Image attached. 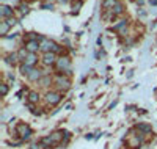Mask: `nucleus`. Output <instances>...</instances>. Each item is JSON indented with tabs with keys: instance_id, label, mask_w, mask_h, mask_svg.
Wrapping results in <instances>:
<instances>
[{
	"instance_id": "16",
	"label": "nucleus",
	"mask_w": 157,
	"mask_h": 149,
	"mask_svg": "<svg viewBox=\"0 0 157 149\" xmlns=\"http://www.w3.org/2000/svg\"><path fill=\"white\" fill-rule=\"evenodd\" d=\"M110 11L113 13V16H115V17H116V16H121L123 13H124V6H123V3H121V2H118V3L110 10Z\"/></svg>"
},
{
	"instance_id": "14",
	"label": "nucleus",
	"mask_w": 157,
	"mask_h": 149,
	"mask_svg": "<svg viewBox=\"0 0 157 149\" xmlns=\"http://www.w3.org/2000/svg\"><path fill=\"white\" fill-rule=\"evenodd\" d=\"M39 99H41V96H39V93L38 91H29L27 93V102H30V104H38L39 102Z\"/></svg>"
},
{
	"instance_id": "17",
	"label": "nucleus",
	"mask_w": 157,
	"mask_h": 149,
	"mask_svg": "<svg viewBox=\"0 0 157 149\" xmlns=\"http://www.w3.org/2000/svg\"><path fill=\"white\" fill-rule=\"evenodd\" d=\"M10 27H11V25H10L6 21H2V22H0V35H2L3 38H6V36H8Z\"/></svg>"
},
{
	"instance_id": "15",
	"label": "nucleus",
	"mask_w": 157,
	"mask_h": 149,
	"mask_svg": "<svg viewBox=\"0 0 157 149\" xmlns=\"http://www.w3.org/2000/svg\"><path fill=\"white\" fill-rule=\"evenodd\" d=\"M39 86H43V88H49L50 85H54V77H50V75H44L41 80L38 82Z\"/></svg>"
},
{
	"instance_id": "32",
	"label": "nucleus",
	"mask_w": 157,
	"mask_h": 149,
	"mask_svg": "<svg viewBox=\"0 0 157 149\" xmlns=\"http://www.w3.org/2000/svg\"><path fill=\"white\" fill-rule=\"evenodd\" d=\"M129 2H137V0H129Z\"/></svg>"
},
{
	"instance_id": "23",
	"label": "nucleus",
	"mask_w": 157,
	"mask_h": 149,
	"mask_svg": "<svg viewBox=\"0 0 157 149\" xmlns=\"http://www.w3.org/2000/svg\"><path fill=\"white\" fill-rule=\"evenodd\" d=\"M27 55H29V52H27V49L25 47H21L19 49V52H17V57H19V60H21V63L27 58Z\"/></svg>"
},
{
	"instance_id": "21",
	"label": "nucleus",
	"mask_w": 157,
	"mask_h": 149,
	"mask_svg": "<svg viewBox=\"0 0 157 149\" xmlns=\"http://www.w3.org/2000/svg\"><path fill=\"white\" fill-rule=\"evenodd\" d=\"M116 3H118V0H104L102 8H104V10H112Z\"/></svg>"
},
{
	"instance_id": "24",
	"label": "nucleus",
	"mask_w": 157,
	"mask_h": 149,
	"mask_svg": "<svg viewBox=\"0 0 157 149\" xmlns=\"http://www.w3.org/2000/svg\"><path fill=\"white\" fill-rule=\"evenodd\" d=\"M0 94H2V96L5 97L6 94H8V83H0Z\"/></svg>"
},
{
	"instance_id": "6",
	"label": "nucleus",
	"mask_w": 157,
	"mask_h": 149,
	"mask_svg": "<svg viewBox=\"0 0 157 149\" xmlns=\"http://www.w3.org/2000/svg\"><path fill=\"white\" fill-rule=\"evenodd\" d=\"M57 53L54 52H47V53H43V57H41V63L46 66V67H52V66H55L57 64Z\"/></svg>"
},
{
	"instance_id": "28",
	"label": "nucleus",
	"mask_w": 157,
	"mask_h": 149,
	"mask_svg": "<svg viewBox=\"0 0 157 149\" xmlns=\"http://www.w3.org/2000/svg\"><path fill=\"white\" fill-rule=\"evenodd\" d=\"M6 22H8V24L13 27L14 24H17V19H16V17H10V19H6Z\"/></svg>"
},
{
	"instance_id": "11",
	"label": "nucleus",
	"mask_w": 157,
	"mask_h": 149,
	"mask_svg": "<svg viewBox=\"0 0 157 149\" xmlns=\"http://www.w3.org/2000/svg\"><path fill=\"white\" fill-rule=\"evenodd\" d=\"M24 47L27 49L29 53H38L39 50H41V47H39V41H25Z\"/></svg>"
},
{
	"instance_id": "8",
	"label": "nucleus",
	"mask_w": 157,
	"mask_h": 149,
	"mask_svg": "<svg viewBox=\"0 0 157 149\" xmlns=\"http://www.w3.org/2000/svg\"><path fill=\"white\" fill-rule=\"evenodd\" d=\"M113 30H115V32H120L121 36H126V35H127V19L118 21V24L113 25Z\"/></svg>"
},
{
	"instance_id": "3",
	"label": "nucleus",
	"mask_w": 157,
	"mask_h": 149,
	"mask_svg": "<svg viewBox=\"0 0 157 149\" xmlns=\"http://www.w3.org/2000/svg\"><path fill=\"white\" fill-rule=\"evenodd\" d=\"M54 86L57 91L60 93H64L71 88V78L69 75H64V74H57L54 77Z\"/></svg>"
},
{
	"instance_id": "29",
	"label": "nucleus",
	"mask_w": 157,
	"mask_h": 149,
	"mask_svg": "<svg viewBox=\"0 0 157 149\" xmlns=\"http://www.w3.org/2000/svg\"><path fill=\"white\" fill-rule=\"evenodd\" d=\"M43 146H41V143H32V146H30V149H41Z\"/></svg>"
},
{
	"instance_id": "10",
	"label": "nucleus",
	"mask_w": 157,
	"mask_h": 149,
	"mask_svg": "<svg viewBox=\"0 0 157 149\" xmlns=\"http://www.w3.org/2000/svg\"><path fill=\"white\" fill-rule=\"evenodd\" d=\"M145 141V133H138V135H134L132 138L129 140V146L130 147H140Z\"/></svg>"
},
{
	"instance_id": "13",
	"label": "nucleus",
	"mask_w": 157,
	"mask_h": 149,
	"mask_svg": "<svg viewBox=\"0 0 157 149\" xmlns=\"http://www.w3.org/2000/svg\"><path fill=\"white\" fill-rule=\"evenodd\" d=\"M38 53H29L27 55V58H25L22 63L24 64H27V66H30V67H35L36 64H38Z\"/></svg>"
},
{
	"instance_id": "30",
	"label": "nucleus",
	"mask_w": 157,
	"mask_h": 149,
	"mask_svg": "<svg viewBox=\"0 0 157 149\" xmlns=\"http://www.w3.org/2000/svg\"><path fill=\"white\" fill-rule=\"evenodd\" d=\"M57 2H58L60 5H66V3L69 2V0H57Z\"/></svg>"
},
{
	"instance_id": "9",
	"label": "nucleus",
	"mask_w": 157,
	"mask_h": 149,
	"mask_svg": "<svg viewBox=\"0 0 157 149\" xmlns=\"http://www.w3.org/2000/svg\"><path fill=\"white\" fill-rule=\"evenodd\" d=\"M13 14H14V10H13L10 5H0V16H2L3 21L13 17Z\"/></svg>"
},
{
	"instance_id": "19",
	"label": "nucleus",
	"mask_w": 157,
	"mask_h": 149,
	"mask_svg": "<svg viewBox=\"0 0 157 149\" xmlns=\"http://www.w3.org/2000/svg\"><path fill=\"white\" fill-rule=\"evenodd\" d=\"M49 137H50L52 141H54V144H58L60 141L63 143V132H54V133H50Z\"/></svg>"
},
{
	"instance_id": "4",
	"label": "nucleus",
	"mask_w": 157,
	"mask_h": 149,
	"mask_svg": "<svg viewBox=\"0 0 157 149\" xmlns=\"http://www.w3.org/2000/svg\"><path fill=\"white\" fill-rule=\"evenodd\" d=\"M16 133L21 137V141H29L32 138V129L29 124H25V123H19L16 126Z\"/></svg>"
},
{
	"instance_id": "5",
	"label": "nucleus",
	"mask_w": 157,
	"mask_h": 149,
	"mask_svg": "<svg viewBox=\"0 0 157 149\" xmlns=\"http://www.w3.org/2000/svg\"><path fill=\"white\" fill-rule=\"evenodd\" d=\"M44 99H46V102H47L49 105H57V104L61 102L63 96H61V93H60V91H57V90H50V91L46 93Z\"/></svg>"
},
{
	"instance_id": "26",
	"label": "nucleus",
	"mask_w": 157,
	"mask_h": 149,
	"mask_svg": "<svg viewBox=\"0 0 157 149\" xmlns=\"http://www.w3.org/2000/svg\"><path fill=\"white\" fill-rule=\"evenodd\" d=\"M82 5H83L82 0H77V3H74V6H72V13H78V10L82 8Z\"/></svg>"
},
{
	"instance_id": "33",
	"label": "nucleus",
	"mask_w": 157,
	"mask_h": 149,
	"mask_svg": "<svg viewBox=\"0 0 157 149\" xmlns=\"http://www.w3.org/2000/svg\"><path fill=\"white\" fill-rule=\"evenodd\" d=\"M44 2H49V3H50V0H44Z\"/></svg>"
},
{
	"instance_id": "18",
	"label": "nucleus",
	"mask_w": 157,
	"mask_h": 149,
	"mask_svg": "<svg viewBox=\"0 0 157 149\" xmlns=\"http://www.w3.org/2000/svg\"><path fill=\"white\" fill-rule=\"evenodd\" d=\"M32 71H33V67H30V66H27V64H24V63L19 64V72H21L24 77H29Z\"/></svg>"
},
{
	"instance_id": "2",
	"label": "nucleus",
	"mask_w": 157,
	"mask_h": 149,
	"mask_svg": "<svg viewBox=\"0 0 157 149\" xmlns=\"http://www.w3.org/2000/svg\"><path fill=\"white\" fill-rule=\"evenodd\" d=\"M58 74H64V75H71L72 72V63L71 58L68 55H60L57 60V64L54 66Z\"/></svg>"
},
{
	"instance_id": "22",
	"label": "nucleus",
	"mask_w": 157,
	"mask_h": 149,
	"mask_svg": "<svg viewBox=\"0 0 157 149\" xmlns=\"http://www.w3.org/2000/svg\"><path fill=\"white\" fill-rule=\"evenodd\" d=\"M39 143H41L43 147H50V146H54V141L50 140L49 135H47V137H44V138H41V141H39Z\"/></svg>"
},
{
	"instance_id": "1",
	"label": "nucleus",
	"mask_w": 157,
	"mask_h": 149,
	"mask_svg": "<svg viewBox=\"0 0 157 149\" xmlns=\"http://www.w3.org/2000/svg\"><path fill=\"white\" fill-rule=\"evenodd\" d=\"M39 47H41V52H43V53L54 52V53H61V55H63V47H61L60 44H57L55 41L47 39V38H44V36L39 38Z\"/></svg>"
},
{
	"instance_id": "25",
	"label": "nucleus",
	"mask_w": 157,
	"mask_h": 149,
	"mask_svg": "<svg viewBox=\"0 0 157 149\" xmlns=\"http://www.w3.org/2000/svg\"><path fill=\"white\" fill-rule=\"evenodd\" d=\"M19 10H21V14H27V13L30 11V8H29L27 3H21L19 5Z\"/></svg>"
},
{
	"instance_id": "20",
	"label": "nucleus",
	"mask_w": 157,
	"mask_h": 149,
	"mask_svg": "<svg viewBox=\"0 0 157 149\" xmlns=\"http://www.w3.org/2000/svg\"><path fill=\"white\" fill-rule=\"evenodd\" d=\"M137 130H140L141 133H151L152 127L149 124H146V123H138L137 124Z\"/></svg>"
},
{
	"instance_id": "12",
	"label": "nucleus",
	"mask_w": 157,
	"mask_h": 149,
	"mask_svg": "<svg viewBox=\"0 0 157 149\" xmlns=\"http://www.w3.org/2000/svg\"><path fill=\"white\" fill-rule=\"evenodd\" d=\"M5 63L10 64V66H17V64H21V60L17 57V53L13 52V53H8V55L5 57Z\"/></svg>"
},
{
	"instance_id": "31",
	"label": "nucleus",
	"mask_w": 157,
	"mask_h": 149,
	"mask_svg": "<svg viewBox=\"0 0 157 149\" xmlns=\"http://www.w3.org/2000/svg\"><path fill=\"white\" fill-rule=\"evenodd\" d=\"M137 2H138V5H143V3H145V0H137Z\"/></svg>"
},
{
	"instance_id": "7",
	"label": "nucleus",
	"mask_w": 157,
	"mask_h": 149,
	"mask_svg": "<svg viewBox=\"0 0 157 149\" xmlns=\"http://www.w3.org/2000/svg\"><path fill=\"white\" fill-rule=\"evenodd\" d=\"M44 75H46V72H44L43 69H39V67H33V71L30 72V75H29L27 78L30 80V82H36V83H38Z\"/></svg>"
},
{
	"instance_id": "27",
	"label": "nucleus",
	"mask_w": 157,
	"mask_h": 149,
	"mask_svg": "<svg viewBox=\"0 0 157 149\" xmlns=\"http://www.w3.org/2000/svg\"><path fill=\"white\" fill-rule=\"evenodd\" d=\"M41 8H44V10H54V5L49 3V2H46V3H43V5H41Z\"/></svg>"
}]
</instances>
